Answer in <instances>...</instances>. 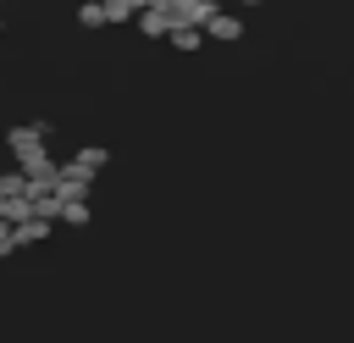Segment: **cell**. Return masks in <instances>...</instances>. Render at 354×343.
Segmentation results:
<instances>
[{
    "label": "cell",
    "instance_id": "obj_1",
    "mask_svg": "<svg viewBox=\"0 0 354 343\" xmlns=\"http://www.w3.org/2000/svg\"><path fill=\"white\" fill-rule=\"evenodd\" d=\"M210 33L216 39H238V17H210Z\"/></svg>",
    "mask_w": 354,
    "mask_h": 343
}]
</instances>
